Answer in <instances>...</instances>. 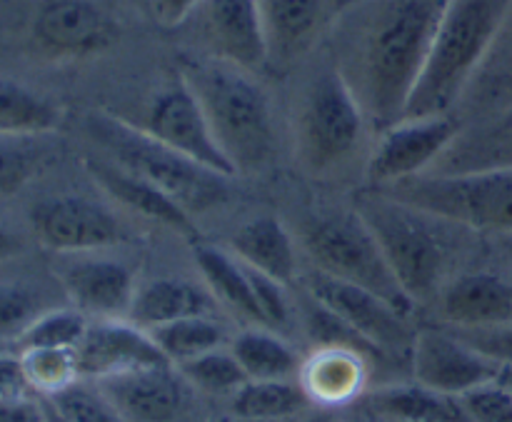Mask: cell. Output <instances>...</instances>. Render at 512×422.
Masks as SVG:
<instances>
[{
  "label": "cell",
  "instance_id": "1f68e13d",
  "mask_svg": "<svg viewBox=\"0 0 512 422\" xmlns=\"http://www.w3.org/2000/svg\"><path fill=\"white\" fill-rule=\"evenodd\" d=\"M175 368L190 388L208 395H230L233 398L248 383V375L240 368L238 358L230 348L213 350V353H205L200 358L188 360V363L175 365Z\"/></svg>",
  "mask_w": 512,
  "mask_h": 422
},
{
  "label": "cell",
  "instance_id": "ba28073f",
  "mask_svg": "<svg viewBox=\"0 0 512 422\" xmlns=\"http://www.w3.org/2000/svg\"><path fill=\"white\" fill-rule=\"evenodd\" d=\"M445 223L512 233V168L460 175H418L390 188H375Z\"/></svg>",
  "mask_w": 512,
  "mask_h": 422
},
{
  "label": "cell",
  "instance_id": "2e32d148",
  "mask_svg": "<svg viewBox=\"0 0 512 422\" xmlns=\"http://www.w3.org/2000/svg\"><path fill=\"white\" fill-rule=\"evenodd\" d=\"M80 380L100 383L133 370L170 365L148 330L125 320H90L83 343L75 348Z\"/></svg>",
  "mask_w": 512,
  "mask_h": 422
},
{
  "label": "cell",
  "instance_id": "4dcf8cb0",
  "mask_svg": "<svg viewBox=\"0 0 512 422\" xmlns=\"http://www.w3.org/2000/svg\"><path fill=\"white\" fill-rule=\"evenodd\" d=\"M170 365H183L228 345V330L218 315H195L148 330Z\"/></svg>",
  "mask_w": 512,
  "mask_h": 422
},
{
  "label": "cell",
  "instance_id": "e0dca14e",
  "mask_svg": "<svg viewBox=\"0 0 512 422\" xmlns=\"http://www.w3.org/2000/svg\"><path fill=\"white\" fill-rule=\"evenodd\" d=\"M58 280L73 308L90 320L128 318L138 293L133 270L108 258L65 260Z\"/></svg>",
  "mask_w": 512,
  "mask_h": 422
},
{
  "label": "cell",
  "instance_id": "277c9868",
  "mask_svg": "<svg viewBox=\"0 0 512 422\" xmlns=\"http://www.w3.org/2000/svg\"><path fill=\"white\" fill-rule=\"evenodd\" d=\"M85 125L90 138L110 153L115 165L153 183L190 215H203L230 200L233 178L175 153L145 133L138 123L113 113H93Z\"/></svg>",
  "mask_w": 512,
  "mask_h": 422
},
{
  "label": "cell",
  "instance_id": "d6a6232c",
  "mask_svg": "<svg viewBox=\"0 0 512 422\" xmlns=\"http://www.w3.org/2000/svg\"><path fill=\"white\" fill-rule=\"evenodd\" d=\"M90 328V318H85L75 308H50L40 315L28 333L18 340V350H75L83 343L85 333Z\"/></svg>",
  "mask_w": 512,
  "mask_h": 422
},
{
  "label": "cell",
  "instance_id": "836d02e7",
  "mask_svg": "<svg viewBox=\"0 0 512 422\" xmlns=\"http://www.w3.org/2000/svg\"><path fill=\"white\" fill-rule=\"evenodd\" d=\"M20 360H23L30 388L40 398H50V395L60 393V390L80 380L75 350H20Z\"/></svg>",
  "mask_w": 512,
  "mask_h": 422
},
{
  "label": "cell",
  "instance_id": "b9f144b4",
  "mask_svg": "<svg viewBox=\"0 0 512 422\" xmlns=\"http://www.w3.org/2000/svg\"><path fill=\"white\" fill-rule=\"evenodd\" d=\"M33 395L35 390L30 388L20 353L15 355L13 350H10V353L0 355V403L33 398Z\"/></svg>",
  "mask_w": 512,
  "mask_h": 422
},
{
  "label": "cell",
  "instance_id": "8992f818",
  "mask_svg": "<svg viewBox=\"0 0 512 422\" xmlns=\"http://www.w3.org/2000/svg\"><path fill=\"white\" fill-rule=\"evenodd\" d=\"M303 248L313 260V268L333 278L370 290L395 310L410 318L413 300L400 288L390 270L373 230L368 228L358 210H323L303 223Z\"/></svg>",
  "mask_w": 512,
  "mask_h": 422
},
{
  "label": "cell",
  "instance_id": "f6af8a7d",
  "mask_svg": "<svg viewBox=\"0 0 512 422\" xmlns=\"http://www.w3.org/2000/svg\"><path fill=\"white\" fill-rule=\"evenodd\" d=\"M343 422H390L383 413L373 408L368 403V398L355 400L353 405H348V410L343 413Z\"/></svg>",
  "mask_w": 512,
  "mask_h": 422
},
{
  "label": "cell",
  "instance_id": "ffe728a7",
  "mask_svg": "<svg viewBox=\"0 0 512 422\" xmlns=\"http://www.w3.org/2000/svg\"><path fill=\"white\" fill-rule=\"evenodd\" d=\"M88 173L93 175L95 183L105 190L108 195H113L118 203H123L125 208L140 213L143 218L155 220V223H163L168 228L178 230L180 235L195 243L200 240L198 225H195L193 215L183 208V205L175 203L170 195H165L163 190L155 188L153 183L143 180L140 175L130 173V170L120 168L115 163H105V160L90 158Z\"/></svg>",
  "mask_w": 512,
  "mask_h": 422
},
{
  "label": "cell",
  "instance_id": "44dd1931",
  "mask_svg": "<svg viewBox=\"0 0 512 422\" xmlns=\"http://www.w3.org/2000/svg\"><path fill=\"white\" fill-rule=\"evenodd\" d=\"M495 168H512V105L483 115L478 123L463 128L428 175H460Z\"/></svg>",
  "mask_w": 512,
  "mask_h": 422
},
{
  "label": "cell",
  "instance_id": "c3c4849f",
  "mask_svg": "<svg viewBox=\"0 0 512 422\" xmlns=\"http://www.w3.org/2000/svg\"><path fill=\"white\" fill-rule=\"evenodd\" d=\"M40 403H43V410H45V418H48V422H68L63 418V415L58 413V410L53 408V403H50L48 398H40Z\"/></svg>",
  "mask_w": 512,
  "mask_h": 422
},
{
  "label": "cell",
  "instance_id": "f546056e",
  "mask_svg": "<svg viewBox=\"0 0 512 422\" xmlns=\"http://www.w3.org/2000/svg\"><path fill=\"white\" fill-rule=\"evenodd\" d=\"M310 398L300 380H248L230 398V415L255 420L288 422L310 408Z\"/></svg>",
  "mask_w": 512,
  "mask_h": 422
},
{
  "label": "cell",
  "instance_id": "8d00e7d4",
  "mask_svg": "<svg viewBox=\"0 0 512 422\" xmlns=\"http://www.w3.org/2000/svg\"><path fill=\"white\" fill-rule=\"evenodd\" d=\"M48 400L68 422H125L98 385H88V380H78Z\"/></svg>",
  "mask_w": 512,
  "mask_h": 422
},
{
  "label": "cell",
  "instance_id": "9c48e42d",
  "mask_svg": "<svg viewBox=\"0 0 512 422\" xmlns=\"http://www.w3.org/2000/svg\"><path fill=\"white\" fill-rule=\"evenodd\" d=\"M463 120L448 115L405 118L380 133L378 145L365 165V178L373 188H390L403 180L425 175L445 150L463 133Z\"/></svg>",
  "mask_w": 512,
  "mask_h": 422
},
{
  "label": "cell",
  "instance_id": "7c38bea8",
  "mask_svg": "<svg viewBox=\"0 0 512 422\" xmlns=\"http://www.w3.org/2000/svg\"><path fill=\"white\" fill-rule=\"evenodd\" d=\"M30 225L40 245L55 253H90L123 243V223L113 210L83 195H55L30 208Z\"/></svg>",
  "mask_w": 512,
  "mask_h": 422
},
{
  "label": "cell",
  "instance_id": "60d3db41",
  "mask_svg": "<svg viewBox=\"0 0 512 422\" xmlns=\"http://www.w3.org/2000/svg\"><path fill=\"white\" fill-rule=\"evenodd\" d=\"M480 100H483V108L490 113H498L512 105V55L508 60L498 65L495 70H490L485 75V80L480 83Z\"/></svg>",
  "mask_w": 512,
  "mask_h": 422
},
{
  "label": "cell",
  "instance_id": "9a60e30c",
  "mask_svg": "<svg viewBox=\"0 0 512 422\" xmlns=\"http://www.w3.org/2000/svg\"><path fill=\"white\" fill-rule=\"evenodd\" d=\"M205 53L258 73L268 65L260 0H203L195 10Z\"/></svg>",
  "mask_w": 512,
  "mask_h": 422
},
{
  "label": "cell",
  "instance_id": "5bb4252c",
  "mask_svg": "<svg viewBox=\"0 0 512 422\" xmlns=\"http://www.w3.org/2000/svg\"><path fill=\"white\" fill-rule=\"evenodd\" d=\"M410 368L415 383L453 398H463L500 375L498 363L470 348L450 328L418 330L410 350Z\"/></svg>",
  "mask_w": 512,
  "mask_h": 422
},
{
  "label": "cell",
  "instance_id": "f907efd6",
  "mask_svg": "<svg viewBox=\"0 0 512 422\" xmlns=\"http://www.w3.org/2000/svg\"><path fill=\"white\" fill-rule=\"evenodd\" d=\"M215 422H273V420H255V418H240V415H228V418H220Z\"/></svg>",
  "mask_w": 512,
  "mask_h": 422
},
{
  "label": "cell",
  "instance_id": "7402d4cb",
  "mask_svg": "<svg viewBox=\"0 0 512 422\" xmlns=\"http://www.w3.org/2000/svg\"><path fill=\"white\" fill-rule=\"evenodd\" d=\"M368 378V358L348 348H318L300 368V385L310 403L343 408L360 400Z\"/></svg>",
  "mask_w": 512,
  "mask_h": 422
},
{
  "label": "cell",
  "instance_id": "5b68a950",
  "mask_svg": "<svg viewBox=\"0 0 512 422\" xmlns=\"http://www.w3.org/2000/svg\"><path fill=\"white\" fill-rule=\"evenodd\" d=\"M355 210L373 230L405 295L415 305L438 298L450 263L448 240L438 228L440 218L375 188L373 193L360 195Z\"/></svg>",
  "mask_w": 512,
  "mask_h": 422
},
{
  "label": "cell",
  "instance_id": "7a4b0ae2",
  "mask_svg": "<svg viewBox=\"0 0 512 422\" xmlns=\"http://www.w3.org/2000/svg\"><path fill=\"white\" fill-rule=\"evenodd\" d=\"M178 70L235 175L263 173L278 153L273 105L263 85L250 70L208 53H183Z\"/></svg>",
  "mask_w": 512,
  "mask_h": 422
},
{
  "label": "cell",
  "instance_id": "4fadbf2b",
  "mask_svg": "<svg viewBox=\"0 0 512 422\" xmlns=\"http://www.w3.org/2000/svg\"><path fill=\"white\" fill-rule=\"evenodd\" d=\"M118 40V23L93 0H45L33 20V43L55 60L93 58Z\"/></svg>",
  "mask_w": 512,
  "mask_h": 422
},
{
  "label": "cell",
  "instance_id": "7dc6e473",
  "mask_svg": "<svg viewBox=\"0 0 512 422\" xmlns=\"http://www.w3.org/2000/svg\"><path fill=\"white\" fill-rule=\"evenodd\" d=\"M303 422H343V413H338L335 408H318L315 413H310Z\"/></svg>",
  "mask_w": 512,
  "mask_h": 422
},
{
  "label": "cell",
  "instance_id": "83f0119b",
  "mask_svg": "<svg viewBox=\"0 0 512 422\" xmlns=\"http://www.w3.org/2000/svg\"><path fill=\"white\" fill-rule=\"evenodd\" d=\"M63 123V110L28 85L0 78V135L40 138Z\"/></svg>",
  "mask_w": 512,
  "mask_h": 422
},
{
  "label": "cell",
  "instance_id": "4316f807",
  "mask_svg": "<svg viewBox=\"0 0 512 422\" xmlns=\"http://www.w3.org/2000/svg\"><path fill=\"white\" fill-rule=\"evenodd\" d=\"M365 398L390 422H470L460 398L443 395L420 383L385 385Z\"/></svg>",
  "mask_w": 512,
  "mask_h": 422
},
{
  "label": "cell",
  "instance_id": "e575fe53",
  "mask_svg": "<svg viewBox=\"0 0 512 422\" xmlns=\"http://www.w3.org/2000/svg\"><path fill=\"white\" fill-rule=\"evenodd\" d=\"M45 150L38 138L0 135V198L20 193L43 168Z\"/></svg>",
  "mask_w": 512,
  "mask_h": 422
},
{
  "label": "cell",
  "instance_id": "ac0fdd59",
  "mask_svg": "<svg viewBox=\"0 0 512 422\" xmlns=\"http://www.w3.org/2000/svg\"><path fill=\"white\" fill-rule=\"evenodd\" d=\"M95 385L125 422H173L185 410L190 388L175 365L133 370Z\"/></svg>",
  "mask_w": 512,
  "mask_h": 422
},
{
  "label": "cell",
  "instance_id": "603a6c76",
  "mask_svg": "<svg viewBox=\"0 0 512 422\" xmlns=\"http://www.w3.org/2000/svg\"><path fill=\"white\" fill-rule=\"evenodd\" d=\"M218 300L205 285L185 278H158L138 285L128 320L143 330L195 315H218Z\"/></svg>",
  "mask_w": 512,
  "mask_h": 422
},
{
  "label": "cell",
  "instance_id": "f5cc1de1",
  "mask_svg": "<svg viewBox=\"0 0 512 422\" xmlns=\"http://www.w3.org/2000/svg\"><path fill=\"white\" fill-rule=\"evenodd\" d=\"M10 350H13V345H10V343H3V340H0V355H3V353H10Z\"/></svg>",
  "mask_w": 512,
  "mask_h": 422
},
{
  "label": "cell",
  "instance_id": "6da1fadb",
  "mask_svg": "<svg viewBox=\"0 0 512 422\" xmlns=\"http://www.w3.org/2000/svg\"><path fill=\"white\" fill-rule=\"evenodd\" d=\"M450 0H363L333 25L335 68L353 88L370 128L400 123L433 50Z\"/></svg>",
  "mask_w": 512,
  "mask_h": 422
},
{
  "label": "cell",
  "instance_id": "52a82bcc",
  "mask_svg": "<svg viewBox=\"0 0 512 422\" xmlns=\"http://www.w3.org/2000/svg\"><path fill=\"white\" fill-rule=\"evenodd\" d=\"M353 88L335 65H325L305 88L295 123V150L315 178L340 173L360 150L368 128Z\"/></svg>",
  "mask_w": 512,
  "mask_h": 422
},
{
  "label": "cell",
  "instance_id": "f1b7e54d",
  "mask_svg": "<svg viewBox=\"0 0 512 422\" xmlns=\"http://www.w3.org/2000/svg\"><path fill=\"white\" fill-rule=\"evenodd\" d=\"M230 350L248 380H295L303 368L298 353L268 328L243 330L233 338Z\"/></svg>",
  "mask_w": 512,
  "mask_h": 422
},
{
  "label": "cell",
  "instance_id": "8fae6325",
  "mask_svg": "<svg viewBox=\"0 0 512 422\" xmlns=\"http://www.w3.org/2000/svg\"><path fill=\"white\" fill-rule=\"evenodd\" d=\"M140 128L163 145L173 148L175 153L205 165V168L223 173L228 178H238L233 165L220 150L208 118L200 108L198 98L185 83L180 70H175L168 80L158 88L145 108V118Z\"/></svg>",
  "mask_w": 512,
  "mask_h": 422
},
{
  "label": "cell",
  "instance_id": "7bdbcfd3",
  "mask_svg": "<svg viewBox=\"0 0 512 422\" xmlns=\"http://www.w3.org/2000/svg\"><path fill=\"white\" fill-rule=\"evenodd\" d=\"M200 3L203 0H153V10L160 25H165V28H178L185 20L193 18Z\"/></svg>",
  "mask_w": 512,
  "mask_h": 422
},
{
  "label": "cell",
  "instance_id": "d6986e66",
  "mask_svg": "<svg viewBox=\"0 0 512 422\" xmlns=\"http://www.w3.org/2000/svg\"><path fill=\"white\" fill-rule=\"evenodd\" d=\"M438 310L450 328H495L512 323V278L503 273H468L445 283Z\"/></svg>",
  "mask_w": 512,
  "mask_h": 422
},
{
  "label": "cell",
  "instance_id": "d4e9b609",
  "mask_svg": "<svg viewBox=\"0 0 512 422\" xmlns=\"http://www.w3.org/2000/svg\"><path fill=\"white\" fill-rule=\"evenodd\" d=\"M230 248L240 263L278 280V283L288 285L300 278L298 250L278 218L260 215V218L243 223L230 238Z\"/></svg>",
  "mask_w": 512,
  "mask_h": 422
},
{
  "label": "cell",
  "instance_id": "681fc988",
  "mask_svg": "<svg viewBox=\"0 0 512 422\" xmlns=\"http://www.w3.org/2000/svg\"><path fill=\"white\" fill-rule=\"evenodd\" d=\"M498 380H500V383H503L505 388H508L510 393H512V368H500Z\"/></svg>",
  "mask_w": 512,
  "mask_h": 422
},
{
  "label": "cell",
  "instance_id": "f35d334b",
  "mask_svg": "<svg viewBox=\"0 0 512 422\" xmlns=\"http://www.w3.org/2000/svg\"><path fill=\"white\" fill-rule=\"evenodd\" d=\"M460 403L470 422H512V393L500 380L470 390Z\"/></svg>",
  "mask_w": 512,
  "mask_h": 422
},
{
  "label": "cell",
  "instance_id": "cb8c5ba5",
  "mask_svg": "<svg viewBox=\"0 0 512 422\" xmlns=\"http://www.w3.org/2000/svg\"><path fill=\"white\" fill-rule=\"evenodd\" d=\"M268 65H290L313 45L325 20V0H260Z\"/></svg>",
  "mask_w": 512,
  "mask_h": 422
},
{
  "label": "cell",
  "instance_id": "3957f363",
  "mask_svg": "<svg viewBox=\"0 0 512 422\" xmlns=\"http://www.w3.org/2000/svg\"><path fill=\"white\" fill-rule=\"evenodd\" d=\"M512 0H450L405 118L453 113L493 50Z\"/></svg>",
  "mask_w": 512,
  "mask_h": 422
},
{
  "label": "cell",
  "instance_id": "484cf974",
  "mask_svg": "<svg viewBox=\"0 0 512 422\" xmlns=\"http://www.w3.org/2000/svg\"><path fill=\"white\" fill-rule=\"evenodd\" d=\"M190 245H193L195 265H198L205 288L213 293V298L220 305L233 310V313H238L240 318L248 320V323L263 328V318H260L258 303H255L248 268L233 253H225L218 245L203 243V240H195Z\"/></svg>",
  "mask_w": 512,
  "mask_h": 422
},
{
  "label": "cell",
  "instance_id": "30bf717a",
  "mask_svg": "<svg viewBox=\"0 0 512 422\" xmlns=\"http://www.w3.org/2000/svg\"><path fill=\"white\" fill-rule=\"evenodd\" d=\"M300 285L305 288V295L330 310L335 318L348 323L355 333L370 340L385 355H405L410 360L415 330L410 328L408 318L383 298L328 273H320L318 268L300 275Z\"/></svg>",
  "mask_w": 512,
  "mask_h": 422
},
{
  "label": "cell",
  "instance_id": "816d5d0a",
  "mask_svg": "<svg viewBox=\"0 0 512 422\" xmlns=\"http://www.w3.org/2000/svg\"><path fill=\"white\" fill-rule=\"evenodd\" d=\"M358 3H363V0H338V3H335V10H345V8H353V5H358Z\"/></svg>",
  "mask_w": 512,
  "mask_h": 422
},
{
  "label": "cell",
  "instance_id": "d590c367",
  "mask_svg": "<svg viewBox=\"0 0 512 422\" xmlns=\"http://www.w3.org/2000/svg\"><path fill=\"white\" fill-rule=\"evenodd\" d=\"M43 295L25 285H3L0 288V340L18 345V340L28 333L30 325L48 313Z\"/></svg>",
  "mask_w": 512,
  "mask_h": 422
},
{
  "label": "cell",
  "instance_id": "ab89813d",
  "mask_svg": "<svg viewBox=\"0 0 512 422\" xmlns=\"http://www.w3.org/2000/svg\"><path fill=\"white\" fill-rule=\"evenodd\" d=\"M460 340L483 353L500 368H512V323L495 328H450Z\"/></svg>",
  "mask_w": 512,
  "mask_h": 422
},
{
  "label": "cell",
  "instance_id": "ee69618b",
  "mask_svg": "<svg viewBox=\"0 0 512 422\" xmlns=\"http://www.w3.org/2000/svg\"><path fill=\"white\" fill-rule=\"evenodd\" d=\"M0 422H48L40 395L0 403Z\"/></svg>",
  "mask_w": 512,
  "mask_h": 422
},
{
  "label": "cell",
  "instance_id": "74e56055",
  "mask_svg": "<svg viewBox=\"0 0 512 422\" xmlns=\"http://www.w3.org/2000/svg\"><path fill=\"white\" fill-rule=\"evenodd\" d=\"M245 265V263H243ZM248 268V265H245ZM250 285H253L255 303H258L260 318H263V328L268 330H285L293 323V308L285 295V285L278 280L268 278V275L258 273V270L248 268Z\"/></svg>",
  "mask_w": 512,
  "mask_h": 422
},
{
  "label": "cell",
  "instance_id": "bcb514c9",
  "mask_svg": "<svg viewBox=\"0 0 512 422\" xmlns=\"http://www.w3.org/2000/svg\"><path fill=\"white\" fill-rule=\"evenodd\" d=\"M20 253V240L10 233L5 225H0V263L15 258Z\"/></svg>",
  "mask_w": 512,
  "mask_h": 422
}]
</instances>
